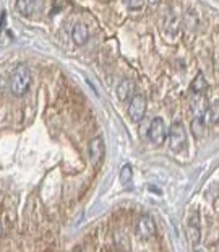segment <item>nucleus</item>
<instances>
[{"mask_svg":"<svg viewBox=\"0 0 219 252\" xmlns=\"http://www.w3.org/2000/svg\"><path fill=\"white\" fill-rule=\"evenodd\" d=\"M31 87V72L25 63H20L10 77V91L15 96H23Z\"/></svg>","mask_w":219,"mask_h":252,"instance_id":"nucleus-1","label":"nucleus"},{"mask_svg":"<svg viewBox=\"0 0 219 252\" xmlns=\"http://www.w3.org/2000/svg\"><path fill=\"white\" fill-rule=\"evenodd\" d=\"M185 143H187V133H185V128L182 126V122H174V124L170 126V130H169V147H170V150L175 153L182 152Z\"/></svg>","mask_w":219,"mask_h":252,"instance_id":"nucleus-2","label":"nucleus"},{"mask_svg":"<svg viewBox=\"0 0 219 252\" xmlns=\"http://www.w3.org/2000/svg\"><path fill=\"white\" fill-rule=\"evenodd\" d=\"M148 138L154 145H163L165 142V138H167V127H165V122L161 117L153 119L151 126L148 128Z\"/></svg>","mask_w":219,"mask_h":252,"instance_id":"nucleus-3","label":"nucleus"},{"mask_svg":"<svg viewBox=\"0 0 219 252\" xmlns=\"http://www.w3.org/2000/svg\"><path fill=\"white\" fill-rule=\"evenodd\" d=\"M146 114V98L143 94H137L132 98L130 108H128V116L133 122H140Z\"/></svg>","mask_w":219,"mask_h":252,"instance_id":"nucleus-4","label":"nucleus"},{"mask_svg":"<svg viewBox=\"0 0 219 252\" xmlns=\"http://www.w3.org/2000/svg\"><path fill=\"white\" fill-rule=\"evenodd\" d=\"M154 233H156L154 220L149 215H143L137 223V234L140 236L141 239H149V238H153Z\"/></svg>","mask_w":219,"mask_h":252,"instance_id":"nucleus-5","label":"nucleus"},{"mask_svg":"<svg viewBox=\"0 0 219 252\" xmlns=\"http://www.w3.org/2000/svg\"><path fill=\"white\" fill-rule=\"evenodd\" d=\"M104 152H106V148H104L103 138L101 137L93 138L91 143H89V159H91V164L96 166V168H98V166L101 164V161H103Z\"/></svg>","mask_w":219,"mask_h":252,"instance_id":"nucleus-6","label":"nucleus"},{"mask_svg":"<svg viewBox=\"0 0 219 252\" xmlns=\"http://www.w3.org/2000/svg\"><path fill=\"white\" fill-rule=\"evenodd\" d=\"M187 233H189V238L192 241V244H198L200 243V217H198V210H195L193 215L190 217L189 224H187Z\"/></svg>","mask_w":219,"mask_h":252,"instance_id":"nucleus-7","label":"nucleus"},{"mask_svg":"<svg viewBox=\"0 0 219 252\" xmlns=\"http://www.w3.org/2000/svg\"><path fill=\"white\" fill-rule=\"evenodd\" d=\"M72 37L75 41V44L78 46H84L89 39V30L86 25L83 23H77L73 26V31H72Z\"/></svg>","mask_w":219,"mask_h":252,"instance_id":"nucleus-8","label":"nucleus"},{"mask_svg":"<svg viewBox=\"0 0 219 252\" xmlns=\"http://www.w3.org/2000/svg\"><path fill=\"white\" fill-rule=\"evenodd\" d=\"M133 82L132 80H122L120 85L117 87V98H119V101H127L128 98H130L132 91H133Z\"/></svg>","mask_w":219,"mask_h":252,"instance_id":"nucleus-9","label":"nucleus"},{"mask_svg":"<svg viewBox=\"0 0 219 252\" xmlns=\"http://www.w3.org/2000/svg\"><path fill=\"white\" fill-rule=\"evenodd\" d=\"M206 90H208V82H206L205 75L198 73L193 82H192V93H193L195 96H203Z\"/></svg>","mask_w":219,"mask_h":252,"instance_id":"nucleus-10","label":"nucleus"},{"mask_svg":"<svg viewBox=\"0 0 219 252\" xmlns=\"http://www.w3.org/2000/svg\"><path fill=\"white\" fill-rule=\"evenodd\" d=\"M36 8V0H17V10L23 17H29Z\"/></svg>","mask_w":219,"mask_h":252,"instance_id":"nucleus-11","label":"nucleus"},{"mask_svg":"<svg viewBox=\"0 0 219 252\" xmlns=\"http://www.w3.org/2000/svg\"><path fill=\"white\" fill-rule=\"evenodd\" d=\"M205 116L211 124H215V126L219 124V99H215L210 106H208Z\"/></svg>","mask_w":219,"mask_h":252,"instance_id":"nucleus-12","label":"nucleus"},{"mask_svg":"<svg viewBox=\"0 0 219 252\" xmlns=\"http://www.w3.org/2000/svg\"><path fill=\"white\" fill-rule=\"evenodd\" d=\"M132 176H133V171H132V166L130 164H125L124 168L120 169V182L124 186H128L132 182Z\"/></svg>","mask_w":219,"mask_h":252,"instance_id":"nucleus-13","label":"nucleus"},{"mask_svg":"<svg viewBox=\"0 0 219 252\" xmlns=\"http://www.w3.org/2000/svg\"><path fill=\"white\" fill-rule=\"evenodd\" d=\"M192 128H193V133L196 137H201L203 130H205V122H203V117H195V121L192 122Z\"/></svg>","mask_w":219,"mask_h":252,"instance_id":"nucleus-14","label":"nucleus"},{"mask_svg":"<svg viewBox=\"0 0 219 252\" xmlns=\"http://www.w3.org/2000/svg\"><path fill=\"white\" fill-rule=\"evenodd\" d=\"M127 2L132 10H140L143 7V0H127Z\"/></svg>","mask_w":219,"mask_h":252,"instance_id":"nucleus-15","label":"nucleus"},{"mask_svg":"<svg viewBox=\"0 0 219 252\" xmlns=\"http://www.w3.org/2000/svg\"><path fill=\"white\" fill-rule=\"evenodd\" d=\"M148 3H149V7H158L159 3H161V0H148Z\"/></svg>","mask_w":219,"mask_h":252,"instance_id":"nucleus-16","label":"nucleus"},{"mask_svg":"<svg viewBox=\"0 0 219 252\" xmlns=\"http://www.w3.org/2000/svg\"><path fill=\"white\" fill-rule=\"evenodd\" d=\"M2 233H3V224H2V221H0V236H2Z\"/></svg>","mask_w":219,"mask_h":252,"instance_id":"nucleus-17","label":"nucleus"},{"mask_svg":"<svg viewBox=\"0 0 219 252\" xmlns=\"http://www.w3.org/2000/svg\"><path fill=\"white\" fill-rule=\"evenodd\" d=\"M196 252H203V251H196Z\"/></svg>","mask_w":219,"mask_h":252,"instance_id":"nucleus-18","label":"nucleus"}]
</instances>
